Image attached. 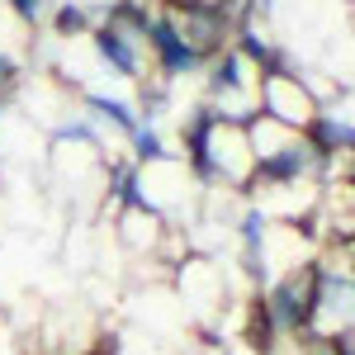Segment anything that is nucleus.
<instances>
[{
    "label": "nucleus",
    "instance_id": "nucleus-1",
    "mask_svg": "<svg viewBox=\"0 0 355 355\" xmlns=\"http://www.w3.org/2000/svg\"><path fill=\"white\" fill-rule=\"evenodd\" d=\"M209 110L232 123H251L261 114V67L242 48L218 53L214 76H209Z\"/></svg>",
    "mask_w": 355,
    "mask_h": 355
},
{
    "label": "nucleus",
    "instance_id": "nucleus-2",
    "mask_svg": "<svg viewBox=\"0 0 355 355\" xmlns=\"http://www.w3.org/2000/svg\"><path fill=\"white\" fill-rule=\"evenodd\" d=\"M53 24H57V38H81L85 28H90V15H85L81 5H62Z\"/></svg>",
    "mask_w": 355,
    "mask_h": 355
},
{
    "label": "nucleus",
    "instance_id": "nucleus-3",
    "mask_svg": "<svg viewBox=\"0 0 355 355\" xmlns=\"http://www.w3.org/2000/svg\"><path fill=\"white\" fill-rule=\"evenodd\" d=\"M15 85H19V67H15L10 57H0V105L10 100V90H15Z\"/></svg>",
    "mask_w": 355,
    "mask_h": 355
},
{
    "label": "nucleus",
    "instance_id": "nucleus-4",
    "mask_svg": "<svg viewBox=\"0 0 355 355\" xmlns=\"http://www.w3.org/2000/svg\"><path fill=\"white\" fill-rule=\"evenodd\" d=\"M10 10H15L19 24H33V19L43 15V0H10Z\"/></svg>",
    "mask_w": 355,
    "mask_h": 355
}]
</instances>
